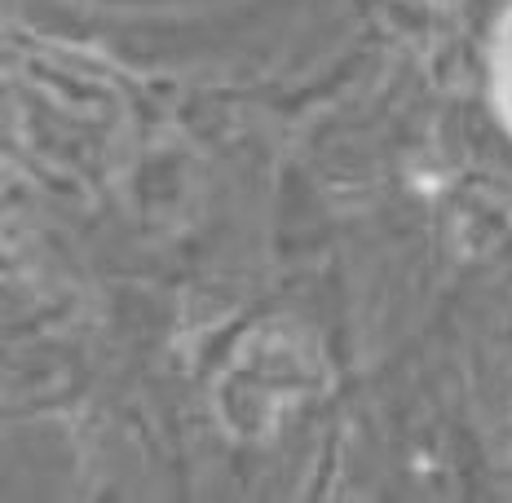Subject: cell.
Wrapping results in <instances>:
<instances>
[{
  "mask_svg": "<svg viewBox=\"0 0 512 503\" xmlns=\"http://www.w3.org/2000/svg\"><path fill=\"white\" fill-rule=\"evenodd\" d=\"M490 102L512 137V5L495 18V36H490Z\"/></svg>",
  "mask_w": 512,
  "mask_h": 503,
  "instance_id": "1",
  "label": "cell"
}]
</instances>
